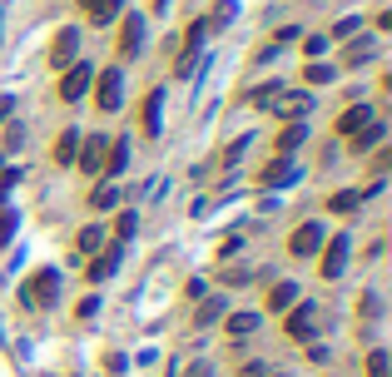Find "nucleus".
Wrapping results in <instances>:
<instances>
[{
	"instance_id": "393cba45",
	"label": "nucleus",
	"mask_w": 392,
	"mask_h": 377,
	"mask_svg": "<svg viewBox=\"0 0 392 377\" xmlns=\"http://www.w3.org/2000/svg\"><path fill=\"white\" fill-rule=\"evenodd\" d=\"M328 203H333V213H353V208H358V193H348V188H343V193H333Z\"/></svg>"
},
{
	"instance_id": "c756f323",
	"label": "nucleus",
	"mask_w": 392,
	"mask_h": 377,
	"mask_svg": "<svg viewBox=\"0 0 392 377\" xmlns=\"http://www.w3.org/2000/svg\"><path fill=\"white\" fill-rule=\"evenodd\" d=\"M238 377H263V363H248V368H243Z\"/></svg>"
},
{
	"instance_id": "a878e982",
	"label": "nucleus",
	"mask_w": 392,
	"mask_h": 377,
	"mask_svg": "<svg viewBox=\"0 0 392 377\" xmlns=\"http://www.w3.org/2000/svg\"><path fill=\"white\" fill-rule=\"evenodd\" d=\"M218 313H223V303L213 298V303H203V308H198V313H194V323H198V328H203V323H213Z\"/></svg>"
},
{
	"instance_id": "f3484780",
	"label": "nucleus",
	"mask_w": 392,
	"mask_h": 377,
	"mask_svg": "<svg viewBox=\"0 0 392 377\" xmlns=\"http://www.w3.org/2000/svg\"><path fill=\"white\" fill-rule=\"evenodd\" d=\"M114 268H119V248H109V253H99L95 263H90V278H109V273H114Z\"/></svg>"
},
{
	"instance_id": "f8f14e48",
	"label": "nucleus",
	"mask_w": 392,
	"mask_h": 377,
	"mask_svg": "<svg viewBox=\"0 0 392 377\" xmlns=\"http://www.w3.org/2000/svg\"><path fill=\"white\" fill-rule=\"evenodd\" d=\"M159 109H164V94L149 90V94H144V119H139V124H144V134H159Z\"/></svg>"
},
{
	"instance_id": "1a4fd4ad",
	"label": "nucleus",
	"mask_w": 392,
	"mask_h": 377,
	"mask_svg": "<svg viewBox=\"0 0 392 377\" xmlns=\"http://www.w3.org/2000/svg\"><path fill=\"white\" fill-rule=\"evenodd\" d=\"M293 179H298L293 159H273V164L263 169V184H268V188H283V184H293Z\"/></svg>"
},
{
	"instance_id": "2f4dec72",
	"label": "nucleus",
	"mask_w": 392,
	"mask_h": 377,
	"mask_svg": "<svg viewBox=\"0 0 392 377\" xmlns=\"http://www.w3.org/2000/svg\"><path fill=\"white\" fill-rule=\"evenodd\" d=\"M5 114H10V99H0V119H5Z\"/></svg>"
},
{
	"instance_id": "f257e3e1",
	"label": "nucleus",
	"mask_w": 392,
	"mask_h": 377,
	"mask_svg": "<svg viewBox=\"0 0 392 377\" xmlns=\"http://www.w3.org/2000/svg\"><path fill=\"white\" fill-rule=\"evenodd\" d=\"M55 298H60V273H55V268H40L35 278L25 283V303H30V308H50Z\"/></svg>"
},
{
	"instance_id": "dca6fc26",
	"label": "nucleus",
	"mask_w": 392,
	"mask_h": 377,
	"mask_svg": "<svg viewBox=\"0 0 392 377\" xmlns=\"http://www.w3.org/2000/svg\"><path fill=\"white\" fill-rule=\"evenodd\" d=\"M383 134H388V124H383V119H368V124L358 129V139H353V149H373V144H378Z\"/></svg>"
},
{
	"instance_id": "412c9836",
	"label": "nucleus",
	"mask_w": 392,
	"mask_h": 377,
	"mask_svg": "<svg viewBox=\"0 0 392 377\" xmlns=\"http://www.w3.org/2000/svg\"><path fill=\"white\" fill-rule=\"evenodd\" d=\"M378 55V45L373 40H358V45H348V65H363V60H373Z\"/></svg>"
},
{
	"instance_id": "4468645a",
	"label": "nucleus",
	"mask_w": 392,
	"mask_h": 377,
	"mask_svg": "<svg viewBox=\"0 0 392 377\" xmlns=\"http://www.w3.org/2000/svg\"><path fill=\"white\" fill-rule=\"evenodd\" d=\"M80 10H85L95 25H109V20H114V10H119V0H80Z\"/></svg>"
},
{
	"instance_id": "aec40b11",
	"label": "nucleus",
	"mask_w": 392,
	"mask_h": 377,
	"mask_svg": "<svg viewBox=\"0 0 392 377\" xmlns=\"http://www.w3.org/2000/svg\"><path fill=\"white\" fill-rule=\"evenodd\" d=\"M303 139H308V129H303V124H288V129L278 134V154H288V149H298Z\"/></svg>"
},
{
	"instance_id": "b1692460",
	"label": "nucleus",
	"mask_w": 392,
	"mask_h": 377,
	"mask_svg": "<svg viewBox=\"0 0 392 377\" xmlns=\"http://www.w3.org/2000/svg\"><path fill=\"white\" fill-rule=\"evenodd\" d=\"M368 377H388V353H383V348L368 353Z\"/></svg>"
},
{
	"instance_id": "6e6552de",
	"label": "nucleus",
	"mask_w": 392,
	"mask_h": 377,
	"mask_svg": "<svg viewBox=\"0 0 392 377\" xmlns=\"http://www.w3.org/2000/svg\"><path fill=\"white\" fill-rule=\"evenodd\" d=\"M343 263H348V238L338 233V238L323 248V278H338V273H343Z\"/></svg>"
},
{
	"instance_id": "2eb2a0df",
	"label": "nucleus",
	"mask_w": 392,
	"mask_h": 377,
	"mask_svg": "<svg viewBox=\"0 0 392 377\" xmlns=\"http://www.w3.org/2000/svg\"><path fill=\"white\" fill-rule=\"evenodd\" d=\"M368 119H373V109H368V104H353V109H348V114L338 119V129H343V134H358V129H363Z\"/></svg>"
},
{
	"instance_id": "5701e85b",
	"label": "nucleus",
	"mask_w": 392,
	"mask_h": 377,
	"mask_svg": "<svg viewBox=\"0 0 392 377\" xmlns=\"http://www.w3.org/2000/svg\"><path fill=\"white\" fill-rule=\"evenodd\" d=\"M99 238H104V228L99 223H90V228H80V253H95Z\"/></svg>"
},
{
	"instance_id": "a211bd4d",
	"label": "nucleus",
	"mask_w": 392,
	"mask_h": 377,
	"mask_svg": "<svg viewBox=\"0 0 392 377\" xmlns=\"http://www.w3.org/2000/svg\"><path fill=\"white\" fill-rule=\"evenodd\" d=\"M75 154H80V139H75V129H65L60 144H55V159H60V164H75Z\"/></svg>"
},
{
	"instance_id": "20e7f679",
	"label": "nucleus",
	"mask_w": 392,
	"mask_h": 377,
	"mask_svg": "<svg viewBox=\"0 0 392 377\" xmlns=\"http://www.w3.org/2000/svg\"><path fill=\"white\" fill-rule=\"evenodd\" d=\"M323 238H328V233H323V223H298L293 238H288V248H293L298 258H308V253H318V248H323Z\"/></svg>"
},
{
	"instance_id": "39448f33",
	"label": "nucleus",
	"mask_w": 392,
	"mask_h": 377,
	"mask_svg": "<svg viewBox=\"0 0 392 377\" xmlns=\"http://www.w3.org/2000/svg\"><path fill=\"white\" fill-rule=\"evenodd\" d=\"M104 149H109V139H80V154H75V164L85 169V174H99L104 169Z\"/></svg>"
},
{
	"instance_id": "bb28decb",
	"label": "nucleus",
	"mask_w": 392,
	"mask_h": 377,
	"mask_svg": "<svg viewBox=\"0 0 392 377\" xmlns=\"http://www.w3.org/2000/svg\"><path fill=\"white\" fill-rule=\"evenodd\" d=\"M333 80V65H308V85H328Z\"/></svg>"
},
{
	"instance_id": "9d476101",
	"label": "nucleus",
	"mask_w": 392,
	"mask_h": 377,
	"mask_svg": "<svg viewBox=\"0 0 392 377\" xmlns=\"http://www.w3.org/2000/svg\"><path fill=\"white\" fill-rule=\"evenodd\" d=\"M313 313H318V308H308V303L293 308V318H288V338H298V343H303V338H313V323H318Z\"/></svg>"
},
{
	"instance_id": "473e14b6",
	"label": "nucleus",
	"mask_w": 392,
	"mask_h": 377,
	"mask_svg": "<svg viewBox=\"0 0 392 377\" xmlns=\"http://www.w3.org/2000/svg\"><path fill=\"white\" fill-rule=\"evenodd\" d=\"M278 377H283V373H278Z\"/></svg>"
},
{
	"instance_id": "7ed1b4c3",
	"label": "nucleus",
	"mask_w": 392,
	"mask_h": 377,
	"mask_svg": "<svg viewBox=\"0 0 392 377\" xmlns=\"http://www.w3.org/2000/svg\"><path fill=\"white\" fill-rule=\"evenodd\" d=\"M268 104H273V114H283V119H298V114H308V109H313V94H303V90H293V94L273 90V94H268Z\"/></svg>"
},
{
	"instance_id": "cd10ccee",
	"label": "nucleus",
	"mask_w": 392,
	"mask_h": 377,
	"mask_svg": "<svg viewBox=\"0 0 392 377\" xmlns=\"http://www.w3.org/2000/svg\"><path fill=\"white\" fill-rule=\"evenodd\" d=\"M114 233L129 238V233H134V213H119V218H114Z\"/></svg>"
},
{
	"instance_id": "c85d7f7f",
	"label": "nucleus",
	"mask_w": 392,
	"mask_h": 377,
	"mask_svg": "<svg viewBox=\"0 0 392 377\" xmlns=\"http://www.w3.org/2000/svg\"><path fill=\"white\" fill-rule=\"evenodd\" d=\"M10 228H15V213H0V243L10 238Z\"/></svg>"
},
{
	"instance_id": "423d86ee",
	"label": "nucleus",
	"mask_w": 392,
	"mask_h": 377,
	"mask_svg": "<svg viewBox=\"0 0 392 377\" xmlns=\"http://www.w3.org/2000/svg\"><path fill=\"white\" fill-rule=\"evenodd\" d=\"M75 55H80V35H75V30H60L55 45H50V65L65 70V65H75Z\"/></svg>"
},
{
	"instance_id": "6ab92c4d",
	"label": "nucleus",
	"mask_w": 392,
	"mask_h": 377,
	"mask_svg": "<svg viewBox=\"0 0 392 377\" xmlns=\"http://www.w3.org/2000/svg\"><path fill=\"white\" fill-rule=\"evenodd\" d=\"M253 328H258V313H233V318H228V333H233V338H248Z\"/></svg>"
},
{
	"instance_id": "9b49d317",
	"label": "nucleus",
	"mask_w": 392,
	"mask_h": 377,
	"mask_svg": "<svg viewBox=\"0 0 392 377\" xmlns=\"http://www.w3.org/2000/svg\"><path fill=\"white\" fill-rule=\"evenodd\" d=\"M139 40H144V20H139V15H124V30H119V50H124V55H134V50H139Z\"/></svg>"
},
{
	"instance_id": "4be33fe9",
	"label": "nucleus",
	"mask_w": 392,
	"mask_h": 377,
	"mask_svg": "<svg viewBox=\"0 0 392 377\" xmlns=\"http://www.w3.org/2000/svg\"><path fill=\"white\" fill-rule=\"evenodd\" d=\"M90 203H95V208H114V203H119V188H114V184H99L95 193H90Z\"/></svg>"
},
{
	"instance_id": "7c9ffc66",
	"label": "nucleus",
	"mask_w": 392,
	"mask_h": 377,
	"mask_svg": "<svg viewBox=\"0 0 392 377\" xmlns=\"http://www.w3.org/2000/svg\"><path fill=\"white\" fill-rule=\"evenodd\" d=\"M189 377H213V373H208V363H198V368H189Z\"/></svg>"
},
{
	"instance_id": "ddd939ff",
	"label": "nucleus",
	"mask_w": 392,
	"mask_h": 377,
	"mask_svg": "<svg viewBox=\"0 0 392 377\" xmlns=\"http://www.w3.org/2000/svg\"><path fill=\"white\" fill-rule=\"evenodd\" d=\"M293 303H298L293 283H273V288H268V313H283V308H293Z\"/></svg>"
},
{
	"instance_id": "f03ea898",
	"label": "nucleus",
	"mask_w": 392,
	"mask_h": 377,
	"mask_svg": "<svg viewBox=\"0 0 392 377\" xmlns=\"http://www.w3.org/2000/svg\"><path fill=\"white\" fill-rule=\"evenodd\" d=\"M90 80H95V70H90V65H80V60H75V65H65V80H60V99H70V104H75L80 94L90 90Z\"/></svg>"
},
{
	"instance_id": "0eeeda50",
	"label": "nucleus",
	"mask_w": 392,
	"mask_h": 377,
	"mask_svg": "<svg viewBox=\"0 0 392 377\" xmlns=\"http://www.w3.org/2000/svg\"><path fill=\"white\" fill-rule=\"evenodd\" d=\"M119 94H124V80H119V70H104V75H99V90H95L99 109H119Z\"/></svg>"
}]
</instances>
